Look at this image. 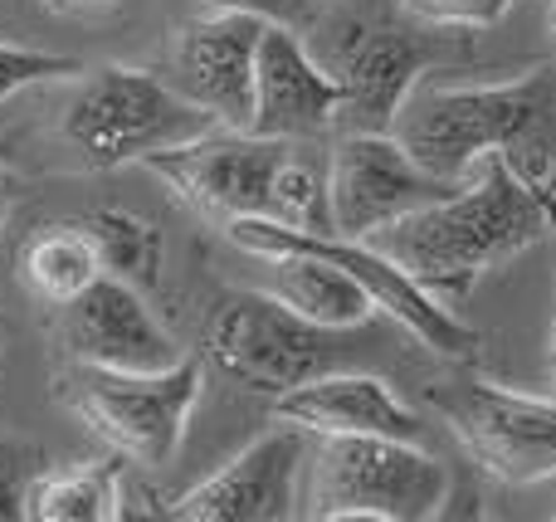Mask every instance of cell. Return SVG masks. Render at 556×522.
Instances as JSON below:
<instances>
[{
  "label": "cell",
  "mask_w": 556,
  "mask_h": 522,
  "mask_svg": "<svg viewBox=\"0 0 556 522\" xmlns=\"http://www.w3.org/2000/svg\"><path fill=\"white\" fill-rule=\"evenodd\" d=\"M366 240L401 264L425 293L454 303L469 298L483 273L547 240V211L538 186L513 171L508 156H489L450 195L415 205Z\"/></svg>",
  "instance_id": "cell-1"
},
{
  "label": "cell",
  "mask_w": 556,
  "mask_h": 522,
  "mask_svg": "<svg viewBox=\"0 0 556 522\" xmlns=\"http://www.w3.org/2000/svg\"><path fill=\"white\" fill-rule=\"evenodd\" d=\"M395 142L430 176L459 186L489 156H508L528 181L556 171V68L508 84H440L420 74L391 123Z\"/></svg>",
  "instance_id": "cell-2"
},
{
  "label": "cell",
  "mask_w": 556,
  "mask_h": 522,
  "mask_svg": "<svg viewBox=\"0 0 556 522\" xmlns=\"http://www.w3.org/2000/svg\"><path fill=\"white\" fill-rule=\"evenodd\" d=\"M450 504V469L420 440L313 435L303 518L317 522H430Z\"/></svg>",
  "instance_id": "cell-3"
},
{
  "label": "cell",
  "mask_w": 556,
  "mask_h": 522,
  "mask_svg": "<svg viewBox=\"0 0 556 522\" xmlns=\"http://www.w3.org/2000/svg\"><path fill=\"white\" fill-rule=\"evenodd\" d=\"M220 127L211 113L181 98L166 78L147 68L103 64L78 84L64 113V137L88 166L113 171L127 162H147L152 152L181 147L191 137Z\"/></svg>",
  "instance_id": "cell-4"
},
{
  "label": "cell",
  "mask_w": 556,
  "mask_h": 522,
  "mask_svg": "<svg viewBox=\"0 0 556 522\" xmlns=\"http://www.w3.org/2000/svg\"><path fill=\"white\" fill-rule=\"evenodd\" d=\"M201 357H181L166 371H108L74 361L59 381V400L132 464H166L181 449L191 410L201 400Z\"/></svg>",
  "instance_id": "cell-5"
},
{
  "label": "cell",
  "mask_w": 556,
  "mask_h": 522,
  "mask_svg": "<svg viewBox=\"0 0 556 522\" xmlns=\"http://www.w3.org/2000/svg\"><path fill=\"white\" fill-rule=\"evenodd\" d=\"M430 406L473 459V469L508 488L556 479V396L518 391L483 377H454L430 386Z\"/></svg>",
  "instance_id": "cell-6"
},
{
  "label": "cell",
  "mask_w": 556,
  "mask_h": 522,
  "mask_svg": "<svg viewBox=\"0 0 556 522\" xmlns=\"http://www.w3.org/2000/svg\"><path fill=\"white\" fill-rule=\"evenodd\" d=\"M342 338L346 332L298 318L274 293H230L205 322V357L235 386L283 396L332 371L342 357Z\"/></svg>",
  "instance_id": "cell-7"
},
{
  "label": "cell",
  "mask_w": 556,
  "mask_h": 522,
  "mask_svg": "<svg viewBox=\"0 0 556 522\" xmlns=\"http://www.w3.org/2000/svg\"><path fill=\"white\" fill-rule=\"evenodd\" d=\"M225 234H230L235 250L254 254V259H274V254L288 250H313L323 259L342 264L381 313H391L410 338H420L430 352L440 357H469L479 347L469 322H459V313H450L434 293H425L410 273L401 269L395 259H386L371 240H352V234H303L288 230V225L269 220V215H240V220H225Z\"/></svg>",
  "instance_id": "cell-8"
},
{
  "label": "cell",
  "mask_w": 556,
  "mask_h": 522,
  "mask_svg": "<svg viewBox=\"0 0 556 522\" xmlns=\"http://www.w3.org/2000/svg\"><path fill=\"white\" fill-rule=\"evenodd\" d=\"M288 142L278 137L244 132V127H211L181 147L147 156V171L162 176L191 211L211 220H240V215L269 211V186L283 162Z\"/></svg>",
  "instance_id": "cell-9"
},
{
  "label": "cell",
  "mask_w": 556,
  "mask_h": 522,
  "mask_svg": "<svg viewBox=\"0 0 556 522\" xmlns=\"http://www.w3.org/2000/svg\"><path fill=\"white\" fill-rule=\"evenodd\" d=\"M313 435L288 420L244 445L225 469L186 488L166 518L176 522H288L303 518V469Z\"/></svg>",
  "instance_id": "cell-10"
},
{
  "label": "cell",
  "mask_w": 556,
  "mask_h": 522,
  "mask_svg": "<svg viewBox=\"0 0 556 522\" xmlns=\"http://www.w3.org/2000/svg\"><path fill=\"white\" fill-rule=\"evenodd\" d=\"M264 20L240 10H205L186 20L166 44V84L191 98L220 127L250 132L254 113V59H260Z\"/></svg>",
  "instance_id": "cell-11"
},
{
  "label": "cell",
  "mask_w": 556,
  "mask_h": 522,
  "mask_svg": "<svg viewBox=\"0 0 556 522\" xmlns=\"http://www.w3.org/2000/svg\"><path fill=\"white\" fill-rule=\"evenodd\" d=\"M327 191L337 234L366 240L371 230L410 215L415 205L450 195L454 186L425 171L395 142V132H346L327 156Z\"/></svg>",
  "instance_id": "cell-12"
},
{
  "label": "cell",
  "mask_w": 556,
  "mask_h": 522,
  "mask_svg": "<svg viewBox=\"0 0 556 522\" xmlns=\"http://www.w3.org/2000/svg\"><path fill=\"white\" fill-rule=\"evenodd\" d=\"M59 338L74 361L108 371H166L186 357L147 308V289L117 273H98L78 298L59 303Z\"/></svg>",
  "instance_id": "cell-13"
},
{
  "label": "cell",
  "mask_w": 556,
  "mask_h": 522,
  "mask_svg": "<svg viewBox=\"0 0 556 522\" xmlns=\"http://www.w3.org/2000/svg\"><path fill=\"white\" fill-rule=\"evenodd\" d=\"M313 54L342 88L337 123H346V132H391L405 93L425 74V54L410 35L391 25H366V20L337 25L327 49H313Z\"/></svg>",
  "instance_id": "cell-14"
},
{
  "label": "cell",
  "mask_w": 556,
  "mask_h": 522,
  "mask_svg": "<svg viewBox=\"0 0 556 522\" xmlns=\"http://www.w3.org/2000/svg\"><path fill=\"white\" fill-rule=\"evenodd\" d=\"M342 88L323 68V59L288 25H264L260 59H254V113L250 132L278 142H307L337 127Z\"/></svg>",
  "instance_id": "cell-15"
},
{
  "label": "cell",
  "mask_w": 556,
  "mask_h": 522,
  "mask_svg": "<svg viewBox=\"0 0 556 522\" xmlns=\"http://www.w3.org/2000/svg\"><path fill=\"white\" fill-rule=\"evenodd\" d=\"M274 420H288L307 435L420 440V416L395 396L391 381L371 377V371H323V377L274 396Z\"/></svg>",
  "instance_id": "cell-16"
},
{
  "label": "cell",
  "mask_w": 556,
  "mask_h": 522,
  "mask_svg": "<svg viewBox=\"0 0 556 522\" xmlns=\"http://www.w3.org/2000/svg\"><path fill=\"white\" fill-rule=\"evenodd\" d=\"M274 269V283L269 293L283 298L298 318L317 322V328H332V332H356L362 322H371L376 303L342 264L323 259L313 250H288V254H274L264 259Z\"/></svg>",
  "instance_id": "cell-17"
},
{
  "label": "cell",
  "mask_w": 556,
  "mask_h": 522,
  "mask_svg": "<svg viewBox=\"0 0 556 522\" xmlns=\"http://www.w3.org/2000/svg\"><path fill=\"white\" fill-rule=\"evenodd\" d=\"M103 273L93 234L84 230V220H64V225H45L25 240L20 250V283L35 293L39 303L59 308V303L78 298L88 283Z\"/></svg>",
  "instance_id": "cell-18"
},
{
  "label": "cell",
  "mask_w": 556,
  "mask_h": 522,
  "mask_svg": "<svg viewBox=\"0 0 556 522\" xmlns=\"http://www.w3.org/2000/svg\"><path fill=\"white\" fill-rule=\"evenodd\" d=\"M123 469L113 459L59 474H29L25 484V518L29 522H113L127 513Z\"/></svg>",
  "instance_id": "cell-19"
},
{
  "label": "cell",
  "mask_w": 556,
  "mask_h": 522,
  "mask_svg": "<svg viewBox=\"0 0 556 522\" xmlns=\"http://www.w3.org/2000/svg\"><path fill=\"white\" fill-rule=\"evenodd\" d=\"M84 230L93 234L98 259H103V273H117V279L137 283V289H152L162 279V259H166V240L147 215L132 211H103L84 215Z\"/></svg>",
  "instance_id": "cell-20"
},
{
  "label": "cell",
  "mask_w": 556,
  "mask_h": 522,
  "mask_svg": "<svg viewBox=\"0 0 556 522\" xmlns=\"http://www.w3.org/2000/svg\"><path fill=\"white\" fill-rule=\"evenodd\" d=\"M269 220L303 234H337L332 225V191H327V162L307 156L298 142H288L283 162L269 186Z\"/></svg>",
  "instance_id": "cell-21"
},
{
  "label": "cell",
  "mask_w": 556,
  "mask_h": 522,
  "mask_svg": "<svg viewBox=\"0 0 556 522\" xmlns=\"http://www.w3.org/2000/svg\"><path fill=\"white\" fill-rule=\"evenodd\" d=\"M78 74H88V68L68 54H45V49H25L0 39V103L35 84H59V78H78Z\"/></svg>",
  "instance_id": "cell-22"
},
{
  "label": "cell",
  "mask_w": 556,
  "mask_h": 522,
  "mask_svg": "<svg viewBox=\"0 0 556 522\" xmlns=\"http://www.w3.org/2000/svg\"><path fill=\"white\" fill-rule=\"evenodd\" d=\"M395 5L430 29H493L513 10V0H395Z\"/></svg>",
  "instance_id": "cell-23"
},
{
  "label": "cell",
  "mask_w": 556,
  "mask_h": 522,
  "mask_svg": "<svg viewBox=\"0 0 556 522\" xmlns=\"http://www.w3.org/2000/svg\"><path fill=\"white\" fill-rule=\"evenodd\" d=\"M211 10H240V15H254L264 25H288L303 29L307 20L317 15V0H205Z\"/></svg>",
  "instance_id": "cell-24"
},
{
  "label": "cell",
  "mask_w": 556,
  "mask_h": 522,
  "mask_svg": "<svg viewBox=\"0 0 556 522\" xmlns=\"http://www.w3.org/2000/svg\"><path fill=\"white\" fill-rule=\"evenodd\" d=\"M542 195V211H547V240L556 250V181H532ZM542 391L556 396V308H552V332H547V371H542Z\"/></svg>",
  "instance_id": "cell-25"
},
{
  "label": "cell",
  "mask_w": 556,
  "mask_h": 522,
  "mask_svg": "<svg viewBox=\"0 0 556 522\" xmlns=\"http://www.w3.org/2000/svg\"><path fill=\"white\" fill-rule=\"evenodd\" d=\"M25 484L29 479H20L15 459L0 449V518H25Z\"/></svg>",
  "instance_id": "cell-26"
},
{
  "label": "cell",
  "mask_w": 556,
  "mask_h": 522,
  "mask_svg": "<svg viewBox=\"0 0 556 522\" xmlns=\"http://www.w3.org/2000/svg\"><path fill=\"white\" fill-rule=\"evenodd\" d=\"M15 176L5 171V166H0V234H5V225H10V211H15Z\"/></svg>",
  "instance_id": "cell-27"
},
{
  "label": "cell",
  "mask_w": 556,
  "mask_h": 522,
  "mask_svg": "<svg viewBox=\"0 0 556 522\" xmlns=\"http://www.w3.org/2000/svg\"><path fill=\"white\" fill-rule=\"evenodd\" d=\"M547 35H552V44H556V0H547Z\"/></svg>",
  "instance_id": "cell-28"
}]
</instances>
